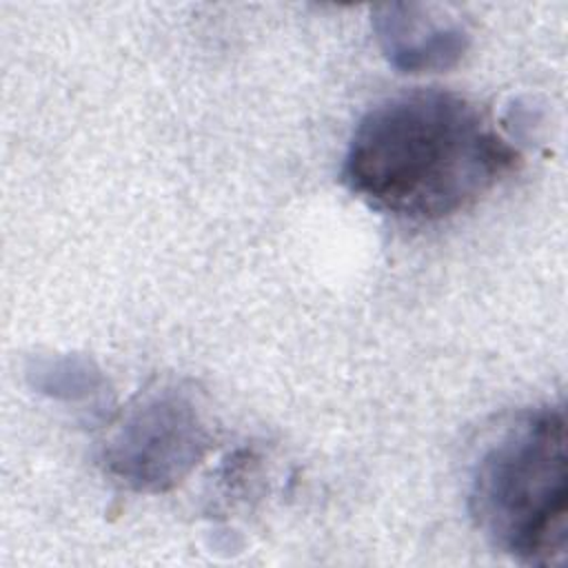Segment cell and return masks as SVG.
Segmentation results:
<instances>
[{"label": "cell", "instance_id": "1", "mask_svg": "<svg viewBox=\"0 0 568 568\" xmlns=\"http://www.w3.org/2000/svg\"><path fill=\"white\" fill-rule=\"evenodd\" d=\"M517 162V149L475 102L453 91L415 89L359 118L342 182L382 215L428 224L473 206Z\"/></svg>", "mask_w": 568, "mask_h": 568}, {"label": "cell", "instance_id": "2", "mask_svg": "<svg viewBox=\"0 0 568 568\" xmlns=\"http://www.w3.org/2000/svg\"><path fill=\"white\" fill-rule=\"evenodd\" d=\"M468 510L499 552L528 566H561L568 548L566 417L541 406L513 419L479 455Z\"/></svg>", "mask_w": 568, "mask_h": 568}, {"label": "cell", "instance_id": "3", "mask_svg": "<svg viewBox=\"0 0 568 568\" xmlns=\"http://www.w3.org/2000/svg\"><path fill=\"white\" fill-rule=\"evenodd\" d=\"M211 433L193 395L175 384L142 393L104 444L111 477L138 493L178 486L206 455Z\"/></svg>", "mask_w": 568, "mask_h": 568}, {"label": "cell", "instance_id": "4", "mask_svg": "<svg viewBox=\"0 0 568 568\" xmlns=\"http://www.w3.org/2000/svg\"><path fill=\"white\" fill-rule=\"evenodd\" d=\"M375 29L388 60L408 73L448 69L468 44V33L457 20L430 16L422 4L379 7Z\"/></svg>", "mask_w": 568, "mask_h": 568}]
</instances>
